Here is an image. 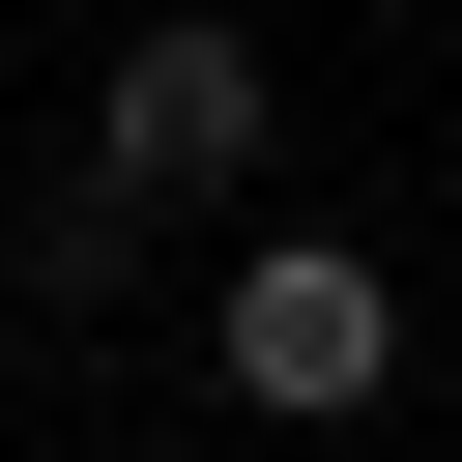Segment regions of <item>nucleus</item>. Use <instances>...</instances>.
Listing matches in <instances>:
<instances>
[{"mask_svg": "<svg viewBox=\"0 0 462 462\" xmlns=\"http://www.w3.org/2000/svg\"><path fill=\"white\" fill-rule=\"evenodd\" d=\"M87 144H116L144 202H231V173L289 144V87H260V29H116V87H87Z\"/></svg>", "mask_w": 462, "mask_h": 462, "instance_id": "2", "label": "nucleus"}, {"mask_svg": "<svg viewBox=\"0 0 462 462\" xmlns=\"http://www.w3.org/2000/svg\"><path fill=\"white\" fill-rule=\"evenodd\" d=\"M404 375V260H346V231H231V404L260 433H346Z\"/></svg>", "mask_w": 462, "mask_h": 462, "instance_id": "1", "label": "nucleus"}]
</instances>
